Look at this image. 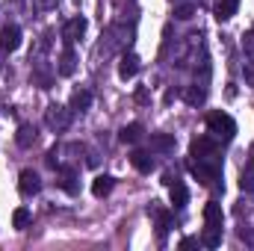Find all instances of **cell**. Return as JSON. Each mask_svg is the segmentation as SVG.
Listing matches in <instances>:
<instances>
[{"label":"cell","mask_w":254,"mask_h":251,"mask_svg":"<svg viewBox=\"0 0 254 251\" xmlns=\"http://www.w3.org/2000/svg\"><path fill=\"white\" fill-rule=\"evenodd\" d=\"M190 169L204 187H216L219 178H222V160H219V157H213L210 163H207V160H192Z\"/></svg>","instance_id":"6da1fadb"},{"label":"cell","mask_w":254,"mask_h":251,"mask_svg":"<svg viewBox=\"0 0 254 251\" xmlns=\"http://www.w3.org/2000/svg\"><path fill=\"white\" fill-rule=\"evenodd\" d=\"M207 130L216 136V139H234V133H237V122L228 116V113H222V110H216V113H210L207 116Z\"/></svg>","instance_id":"7a4b0ae2"},{"label":"cell","mask_w":254,"mask_h":251,"mask_svg":"<svg viewBox=\"0 0 254 251\" xmlns=\"http://www.w3.org/2000/svg\"><path fill=\"white\" fill-rule=\"evenodd\" d=\"M190 157L192 160H213V157H219V145H216L210 136H201V139L192 142Z\"/></svg>","instance_id":"3957f363"},{"label":"cell","mask_w":254,"mask_h":251,"mask_svg":"<svg viewBox=\"0 0 254 251\" xmlns=\"http://www.w3.org/2000/svg\"><path fill=\"white\" fill-rule=\"evenodd\" d=\"M18 48H21V27H15V24L3 27V30H0V51H3V54H12V51H18Z\"/></svg>","instance_id":"277c9868"},{"label":"cell","mask_w":254,"mask_h":251,"mask_svg":"<svg viewBox=\"0 0 254 251\" xmlns=\"http://www.w3.org/2000/svg\"><path fill=\"white\" fill-rule=\"evenodd\" d=\"M39 189H42V181H39V175H36L33 169H24V172L18 175V192H21L24 198L36 195Z\"/></svg>","instance_id":"5b68a950"},{"label":"cell","mask_w":254,"mask_h":251,"mask_svg":"<svg viewBox=\"0 0 254 251\" xmlns=\"http://www.w3.org/2000/svg\"><path fill=\"white\" fill-rule=\"evenodd\" d=\"M204 225H207L210 231H222V225H225L222 204H216V201H207V204H204Z\"/></svg>","instance_id":"8992f818"},{"label":"cell","mask_w":254,"mask_h":251,"mask_svg":"<svg viewBox=\"0 0 254 251\" xmlns=\"http://www.w3.org/2000/svg\"><path fill=\"white\" fill-rule=\"evenodd\" d=\"M130 163H133V169H136V172H142V175H151V172H154V166H157V163H154V157H151L148 151H133V154H130Z\"/></svg>","instance_id":"52a82bcc"},{"label":"cell","mask_w":254,"mask_h":251,"mask_svg":"<svg viewBox=\"0 0 254 251\" xmlns=\"http://www.w3.org/2000/svg\"><path fill=\"white\" fill-rule=\"evenodd\" d=\"M139 74V57L136 54H125L122 57V65H119V77L122 80H133Z\"/></svg>","instance_id":"ba28073f"},{"label":"cell","mask_w":254,"mask_h":251,"mask_svg":"<svg viewBox=\"0 0 254 251\" xmlns=\"http://www.w3.org/2000/svg\"><path fill=\"white\" fill-rule=\"evenodd\" d=\"M148 213H154V219H157V234H160V240L169 234V228H172V213L169 210H163V207H148Z\"/></svg>","instance_id":"9c48e42d"},{"label":"cell","mask_w":254,"mask_h":251,"mask_svg":"<svg viewBox=\"0 0 254 251\" xmlns=\"http://www.w3.org/2000/svg\"><path fill=\"white\" fill-rule=\"evenodd\" d=\"M169 192H172V204H175L178 210L190 204V189H187V184H181L178 178H175V184L169 187Z\"/></svg>","instance_id":"30bf717a"},{"label":"cell","mask_w":254,"mask_h":251,"mask_svg":"<svg viewBox=\"0 0 254 251\" xmlns=\"http://www.w3.org/2000/svg\"><path fill=\"white\" fill-rule=\"evenodd\" d=\"M142 136H145V127L139 125V122H133V125H125V127H122V133H119V139H122L125 145H136Z\"/></svg>","instance_id":"8fae6325"},{"label":"cell","mask_w":254,"mask_h":251,"mask_svg":"<svg viewBox=\"0 0 254 251\" xmlns=\"http://www.w3.org/2000/svg\"><path fill=\"white\" fill-rule=\"evenodd\" d=\"M116 187V178H110V175H98L95 181H92V195L95 198H104V195H110Z\"/></svg>","instance_id":"7c38bea8"},{"label":"cell","mask_w":254,"mask_h":251,"mask_svg":"<svg viewBox=\"0 0 254 251\" xmlns=\"http://www.w3.org/2000/svg\"><path fill=\"white\" fill-rule=\"evenodd\" d=\"M83 33H86V18H71V21L65 24V30H63L65 42H77Z\"/></svg>","instance_id":"4fadbf2b"},{"label":"cell","mask_w":254,"mask_h":251,"mask_svg":"<svg viewBox=\"0 0 254 251\" xmlns=\"http://www.w3.org/2000/svg\"><path fill=\"white\" fill-rule=\"evenodd\" d=\"M92 107V92L89 89H77L74 95H71V113H83V110H89Z\"/></svg>","instance_id":"5bb4252c"},{"label":"cell","mask_w":254,"mask_h":251,"mask_svg":"<svg viewBox=\"0 0 254 251\" xmlns=\"http://www.w3.org/2000/svg\"><path fill=\"white\" fill-rule=\"evenodd\" d=\"M74 51H71V42H65V51H63V60H60V74L63 77H71L74 74Z\"/></svg>","instance_id":"9a60e30c"},{"label":"cell","mask_w":254,"mask_h":251,"mask_svg":"<svg viewBox=\"0 0 254 251\" xmlns=\"http://www.w3.org/2000/svg\"><path fill=\"white\" fill-rule=\"evenodd\" d=\"M36 136H39V130H36L33 125H21L15 139H18V145H21V148H30V145L36 142Z\"/></svg>","instance_id":"2e32d148"},{"label":"cell","mask_w":254,"mask_h":251,"mask_svg":"<svg viewBox=\"0 0 254 251\" xmlns=\"http://www.w3.org/2000/svg\"><path fill=\"white\" fill-rule=\"evenodd\" d=\"M237 6H240V0H219V6H216V18H219V21H228V18H234Z\"/></svg>","instance_id":"e0dca14e"},{"label":"cell","mask_w":254,"mask_h":251,"mask_svg":"<svg viewBox=\"0 0 254 251\" xmlns=\"http://www.w3.org/2000/svg\"><path fill=\"white\" fill-rule=\"evenodd\" d=\"M151 148L169 151V148H175V136H169V133H154V136H151Z\"/></svg>","instance_id":"ac0fdd59"},{"label":"cell","mask_w":254,"mask_h":251,"mask_svg":"<svg viewBox=\"0 0 254 251\" xmlns=\"http://www.w3.org/2000/svg\"><path fill=\"white\" fill-rule=\"evenodd\" d=\"M27 225H30V210H27V207H18V210L12 213V228H15V231H24Z\"/></svg>","instance_id":"d6986e66"},{"label":"cell","mask_w":254,"mask_h":251,"mask_svg":"<svg viewBox=\"0 0 254 251\" xmlns=\"http://www.w3.org/2000/svg\"><path fill=\"white\" fill-rule=\"evenodd\" d=\"M201 246H207V249H219V246H222V231H210V228H204V234H201Z\"/></svg>","instance_id":"ffe728a7"},{"label":"cell","mask_w":254,"mask_h":251,"mask_svg":"<svg viewBox=\"0 0 254 251\" xmlns=\"http://www.w3.org/2000/svg\"><path fill=\"white\" fill-rule=\"evenodd\" d=\"M48 125H54V127L68 125V116L63 113V107H48Z\"/></svg>","instance_id":"44dd1931"},{"label":"cell","mask_w":254,"mask_h":251,"mask_svg":"<svg viewBox=\"0 0 254 251\" xmlns=\"http://www.w3.org/2000/svg\"><path fill=\"white\" fill-rule=\"evenodd\" d=\"M60 175H63L60 187H63L68 195H74V192H77V184H74V181H77V178H74V169H60Z\"/></svg>","instance_id":"7402d4cb"},{"label":"cell","mask_w":254,"mask_h":251,"mask_svg":"<svg viewBox=\"0 0 254 251\" xmlns=\"http://www.w3.org/2000/svg\"><path fill=\"white\" fill-rule=\"evenodd\" d=\"M240 189L249 195V192H254V163L249 166V172H243V178H240Z\"/></svg>","instance_id":"603a6c76"},{"label":"cell","mask_w":254,"mask_h":251,"mask_svg":"<svg viewBox=\"0 0 254 251\" xmlns=\"http://www.w3.org/2000/svg\"><path fill=\"white\" fill-rule=\"evenodd\" d=\"M192 15H195V6H178L175 9V18H181V21H190Z\"/></svg>","instance_id":"cb8c5ba5"},{"label":"cell","mask_w":254,"mask_h":251,"mask_svg":"<svg viewBox=\"0 0 254 251\" xmlns=\"http://www.w3.org/2000/svg\"><path fill=\"white\" fill-rule=\"evenodd\" d=\"M187 101H190V104H201V101H204V92H198V89H192L190 95H187Z\"/></svg>","instance_id":"d4e9b609"},{"label":"cell","mask_w":254,"mask_h":251,"mask_svg":"<svg viewBox=\"0 0 254 251\" xmlns=\"http://www.w3.org/2000/svg\"><path fill=\"white\" fill-rule=\"evenodd\" d=\"M192 246H198V240H192V237H184L181 240V249H192Z\"/></svg>","instance_id":"484cf974"}]
</instances>
